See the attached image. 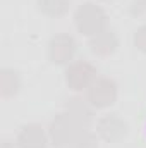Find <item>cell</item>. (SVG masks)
I'll use <instances>...</instances> for the list:
<instances>
[{
	"instance_id": "3",
	"label": "cell",
	"mask_w": 146,
	"mask_h": 148,
	"mask_svg": "<svg viewBox=\"0 0 146 148\" xmlns=\"http://www.w3.org/2000/svg\"><path fill=\"white\" fill-rule=\"evenodd\" d=\"M95 77H96L95 67L86 60H76L65 71V81H67L69 88L74 91L89 88L95 83Z\"/></svg>"
},
{
	"instance_id": "1",
	"label": "cell",
	"mask_w": 146,
	"mask_h": 148,
	"mask_svg": "<svg viewBox=\"0 0 146 148\" xmlns=\"http://www.w3.org/2000/svg\"><path fill=\"white\" fill-rule=\"evenodd\" d=\"M83 124L71 115L69 112L65 114H59L52 124H50V138L52 143L59 148H67L72 147L77 141V138L83 134Z\"/></svg>"
},
{
	"instance_id": "9",
	"label": "cell",
	"mask_w": 146,
	"mask_h": 148,
	"mask_svg": "<svg viewBox=\"0 0 146 148\" xmlns=\"http://www.w3.org/2000/svg\"><path fill=\"white\" fill-rule=\"evenodd\" d=\"M0 86H2V95L3 97L16 95L19 91V86H21L19 74L14 69H2V73H0Z\"/></svg>"
},
{
	"instance_id": "12",
	"label": "cell",
	"mask_w": 146,
	"mask_h": 148,
	"mask_svg": "<svg viewBox=\"0 0 146 148\" xmlns=\"http://www.w3.org/2000/svg\"><path fill=\"white\" fill-rule=\"evenodd\" d=\"M72 148H98V143H96V138L91 136V134H81L77 138V141L72 145Z\"/></svg>"
},
{
	"instance_id": "4",
	"label": "cell",
	"mask_w": 146,
	"mask_h": 148,
	"mask_svg": "<svg viewBox=\"0 0 146 148\" xmlns=\"http://www.w3.org/2000/svg\"><path fill=\"white\" fill-rule=\"evenodd\" d=\"M115 98H117V84L108 77L95 79V83L88 88V102L96 109L112 105Z\"/></svg>"
},
{
	"instance_id": "8",
	"label": "cell",
	"mask_w": 146,
	"mask_h": 148,
	"mask_svg": "<svg viewBox=\"0 0 146 148\" xmlns=\"http://www.w3.org/2000/svg\"><path fill=\"white\" fill-rule=\"evenodd\" d=\"M91 50L93 53H98V55H108L112 53L115 48H117V38L113 35V31L108 29H103L102 33L91 36Z\"/></svg>"
},
{
	"instance_id": "2",
	"label": "cell",
	"mask_w": 146,
	"mask_h": 148,
	"mask_svg": "<svg viewBox=\"0 0 146 148\" xmlns=\"http://www.w3.org/2000/svg\"><path fill=\"white\" fill-rule=\"evenodd\" d=\"M76 21V28L88 36H95L98 33H102L105 29L107 24V16L103 12L102 7H98L96 3H83L74 16Z\"/></svg>"
},
{
	"instance_id": "5",
	"label": "cell",
	"mask_w": 146,
	"mask_h": 148,
	"mask_svg": "<svg viewBox=\"0 0 146 148\" xmlns=\"http://www.w3.org/2000/svg\"><path fill=\"white\" fill-rule=\"evenodd\" d=\"M76 53V41L69 35H57L50 40L48 55L53 64H67Z\"/></svg>"
},
{
	"instance_id": "11",
	"label": "cell",
	"mask_w": 146,
	"mask_h": 148,
	"mask_svg": "<svg viewBox=\"0 0 146 148\" xmlns=\"http://www.w3.org/2000/svg\"><path fill=\"white\" fill-rule=\"evenodd\" d=\"M69 114L74 115L83 126H86L88 122H89V119H91V114L88 110V107L81 102V100H71V105H69Z\"/></svg>"
},
{
	"instance_id": "13",
	"label": "cell",
	"mask_w": 146,
	"mask_h": 148,
	"mask_svg": "<svg viewBox=\"0 0 146 148\" xmlns=\"http://www.w3.org/2000/svg\"><path fill=\"white\" fill-rule=\"evenodd\" d=\"M134 41H136V47H138L139 50L146 52V26H141V28L136 31Z\"/></svg>"
},
{
	"instance_id": "10",
	"label": "cell",
	"mask_w": 146,
	"mask_h": 148,
	"mask_svg": "<svg viewBox=\"0 0 146 148\" xmlns=\"http://www.w3.org/2000/svg\"><path fill=\"white\" fill-rule=\"evenodd\" d=\"M38 7L46 16H62L69 10V0H38Z\"/></svg>"
},
{
	"instance_id": "7",
	"label": "cell",
	"mask_w": 146,
	"mask_h": 148,
	"mask_svg": "<svg viewBox=\"0 0 146 148\" xmlns=\"http://www.w3.org/2000/svg\"><path fill=\"white\" fill-rule=\"evenodd\" d=\"M46 134L40 124H26L17 134L19 148H46Z\"/></svg>"
},
{
	"instance_id": "14",
	"label": "cell",
	"mask_w": 146,
	"mask_h": 148,
	"mask_svg": "<svg viewBox=\"0 0 146 148\" xmlns=\"http://www.w3.org/2000/svg\"><path fill=\"white\" fill-rule=\"evenodd\" d=\"M131 12L132 14H143V12H146V0H132Z\"/></svg>"
},
{
	"instance_id": "6",
	"label": "cell",
	"mask_w": 146,
	"mask_h": 148,
	"mask_svg": "<svg viewBox=\"0 0 146 148\" xmlns=\"http://www.w3.org/2000/svg\"><path fill=\"white\" fill-rule=\"evenodd\" d=\"M96 129H98V134L103 140H107V141H117L122 136H126L127 126H126V122L117 114H108V115H103L98 121V127Z\"/></svg>"
},
{
	"instance_id": "15",
	"label": "cell",
	"mask_w": 146,
	"mask_h": 148,
	"mask_svg": "<svg viewBox=\"0 0 146 148\" xmlns=\"http://www.w3.org/2000/svg\"><path fill=\"white\" fill-rule=\"evenodd\" d=\"M2 148H14V147H12V145H10V143H9V141H5V143H3V145H2Z\"/></svg>"
}]
</instances>
